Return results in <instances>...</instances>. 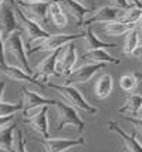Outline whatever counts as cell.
Returning a JSON list of instances; mask_svg holds the SVG:
<instances>
[{"instance_id":"obj_29","label":"cell","mask_w":142,"mask_h":152,"mask_svg":"<svg viewBox=\"0 0 142 152\" xmlns=\"http://www.w3.org/2000/svg\"><path fill=\"white\" fill-rule=\"evenodd\" d=\"M14 152H27L26 148V139L20 129L14 132Z\"/></svg>"},{"instance_id":"obj_16","label":"cell","mask_w":142,"mask_h":152,"mask_svg":"<svg viewBox=\"0 0 142 152\" xmlns=\"http://www.w3.org/2000/svg\"><path fill=\"white\" fill-rule=\"evenodd\" d=\"M82 58L87 60L91 64H119V58L114 57L112 54H109L107 50L100 48V50H91V51H84Z\"/></svg>"},{"instance_id":"obj_19","label":"cell","mask_w":142,"mask_h":152,"mask_svg":"<svg viewBox=\"0 0 142 152\" xmlns=\"http://www.w3.org/2000/svg\"><path fill=\"white\" fill-rule=\"evenodd\" d=\"M112 88H114V80L111 77V74H102L95 83V97L98 99L108 98L112 93Z\"/></svg>"},{"instance_id":"obj_38","label":"cell","mask_w":142,"mask_h":152,"mask_svg":"<svg viewBox=\"0 0 142 152\" xmlns=\"http://www.w3.org/2000/svg\"><path fill=\"white\" fill-rule=\"evenodd\" d=\"M134 57H136L139 61H142V46H139L136 48V51L134 53Z\"/></svg>"},{"instance_id":"obj_40","label":"cell","mask_w":142,"mask_h":152,"mask_svg":"<svg viewBox=\"0 0 142 152\" xmlns=\"http://www.w3.org/2000/svg\"><path fill=\"white\" fill-rule=\"evenodd\" d=\"M134 118H138V119H142V108L139 110V113L136 114V117H134Z\"/></svg>"},{"instance_id":"obj_8","label":"cell","mask_w":142,"mask_h":152,"mask_svg":"<svg viewBox=\"0 0 142 152\" xmlns=\"http://www.w3.org/2000/svg\"><path fill=\"white\" fill-rule=\"evenodd\" d=\"M77 64V50L73 43H70L64 47V50H60V56L57 58V64H55V73L60 77H67L73 73L74 66Z\"/></svg>"},{"instance_id":"obj_41","label":"cell","mask_w":142,"mask_h":152,"mask_svg":"<svg viewBox=\"0 0 142 152\" xmlns=\"http://www.w3.org/2000/svg\"><path fill=\"white\" fill-rule=\"evenodd\" d=\"M4 1H6V0H0V7H1V4H3Z\"/></svg>"},{"instance_id":"obj_36","label":"cell","mask_w":142,"mask_h":152,"mask_svg":"<svg viewBox=\"0 0 142 152\" xmlns=\"http://www.w3.org/2000/svg\"><path fill=\"white\" fill-rule=\"evenodd\" d=\"M127 3L129 4V7H142L141 0H127Z\"/></svg>"},{"instance_id":"obj_22","label":"cell","mask_w":142,"mask_h":152,"mask_svg":"<svg viewBox=\"0 0 142 152\" xmlns=\"http://www.w3.org/2000/svg\"><path fill=\"white\" fill-rule=\"evenodd\" d=\"M48 19H50V23H53L54 26L60 27V28L67 26V14L63 12L57 0L50 1L48 4Z\"/></svg>"},{"instance_id":"obj_7","label":"cell","mask_w":142,"mask_h":152,"mask_svg":"<svg viewBox=\"0 0 142 152\" xmlns=\"http://www.w3.org/2000/svg\"><path fill=\"white\" fill-rule=\"evenodd\" d=\"M104 67H105V64H91V63H87V64L73 70V73L66 77L64 86L75 87V86H80V84H85L100 70H102Z\"/></svg>"},{"instance_id":"obj_23","label":"cell","mask_w":142,"mask_h":152,"mask_svg":"<svg viewBox=\"0 0 142 152\" xmlns=\"http://www.w3.org/2000/svg\"><path fill=\"white\" fill-rule=\"evenodd\" d=\"M142 108V95L139 94H129L124 105L119 108V114H129L136 117V114L139 113V110Z\"/></svg>"},{"instance_id":"obj_25","label":"cell","mask_w":142,"mask_h":152,"mask_svg":"<svg viewBox=\"0 0 142 152\" xmlns=\"http://www.w3.org/2000/svg\"><path fill=\"white\" fill-rule=\"evenodd\" d=\"M141 46L139 44V37L136 33V28H132L128 34H125V41H124V54L125 56H134L136 48Z\"/></svg>"},{"instance_id":"obj_35","label":"cell","mask_w":142,"mask_h":152,"mask_svg":"<svg viewBox=\"0 0 142 152\" xmlns=\"http://www.w3.org/2000/svg\"><path fill=\"white\" fill-rule=\"evenodd\" d=\"M135 28H136V33H138V37H139V44L142 46V17H141V20L136 23Z\"/></svg>"},{"instance_id":"obj_34","label":"cell","mask_w":142,"mask_h":152,"mask_svg":"<svg viewBox=\"0 0 142 152\" xmlns=\"http://www.w3.org/2000/svg\"><path fill=\"white\" fill-rule=\"evenodd\" d=\"M0 66H6V57H4V41L0 36Z\"/></svg>"},{"instance_id":"obj_4","label":"cell","mask_w":142,"mask_h":152,"mask_svg":"<svg viewBox=\"0 0 142 152\" xmlns=\"http://www.w3.org/2000/svg\"><path fill=\"white\" fill-rule=\"evenodd\" d=\"M20 10L24 13V16L34 21L37 26H40L43 30L48 31L47 27L50 23L48 19V4L50 3H23L19 0H14Z\"/></svg>"},{"instance_id":"obj_33","label":"cell","mask_w":142,"mask_h":152,"mask_svg":"<svg viewBox=\"0 0 142 152\" xmlns=\"http://www.w3.org/2000/svg\"><path fill=\"white\" fill-rule=\"evenodd\" d=\"M75 1H78L81 6H84L87 10H90V12H92V10H95L94 9V4H95V0H75Z\"/></svg>"},{"instance_id":"obj_39","label":"cell","mask_w":142,"mask_h":152,"mask_svg":"<svg viewBox=\"0 0 142 152\" xmlns=\"http://www.w3.org/2000/svg\"><path fill=\"white\" fill-rule=\"evenodd\" d=\"M6 88V81L0 78V101H1V97H3V91Z\"/></svg>"},{"instance_id":"obj_5","label":"cell","mask_w":142,"mask_h":152,"mask_svg":"<svg viewBox=\"0 0 142 152\" xmlns=\"http://www.w3.org/2000/svg\"><path fill=\"white\" fill-rule=\"evenodd\" d=\"M10 4L13 7V12H14V17H16V21H17V27L21 28V33L26 36V43L31 41L34 39H39V37H46V36H50L48 31L43 30L40 26H37L34 21H31L30 19H27L24 13L20 10V7L17 6V3L12 0Z\"/></svg>"},{"instance_id":"obj_11","label":"cell","mask_w":142,"mask_h":152,"mask_svg":"<svg viewBox=\"0 0 142 152\" xmlns=\"http://www.w3.org/2000/svg\"><path fill=\"white\" fill-rule=\"evenodd\" d=\"M16 31H17V21L14 17L13 7L4 1L0 7V36L3 41H6Z\"/></svg>"},{"instance_id":"obj_37","label":"cell","mask_w":142,"mask_h":152,"mask_svg":"<svg viewBox=\"0 0 142 152\" xmlns=\"http://www.w3.org/2000/svg\"><path fill=\"white\" fill-rule=\"evenodd\" d=\"M19 1H23V3H50L53 0H19Z\"/></svg>"},{"instance_id":"obj_30","label":"cell","mask_w":142,"mask_h":152,"mask_svg":"<svg viewBox=\"0 0 142 152\" xmlns=\"http://www.w3.org/2000/svg\"><path fill=\"white\" fill-rule=\"evenodd\" d=\"M125 121H128L131 125L135 128V131L142 135V119L134 118V117H125Z\"/></svg>"},{"instance_id":"obj_21","label":"cell","mask_w":142,"mask_h":152,"mask_svg":"<svg viewBox=\"0 0 142 152\" xmlns=\"http://www.w3.org/2000/svg\"><path fill=\"white\" fill-rule=\"evenodd\" d=\"M14 132H16V121L6 128L0 129V151L14 152Z\"/></svg>"},{"instance_id":"obj_10","label":"cell","mask_w":142,"mask_h":152,"mask_svg":"<svg viewBox=\"0 0 142 152\" xmlns=\"http://www.w3.org/2000/svg\"><path fill=\"white\" fill-rule=\"evenodd\" d=\"M80 39H84V31L78 34H64V33L50 34L47 39H46V41L40 46L39 51L54 53V51L61 50L63 47H66L70 43H73L74 40H80Z\"/></svg>"},{"instance_id":"obj_24","label":"cell","mask_w":142,"mask_h":152,"mask_svg":"<svg viewBox=\"0 0 142 152\" xmlns=\"http://www.w3.org/2000/svg\"><path fill=\"white\" fill-rule=\"evenodd\" d=\"M135 26L136 24H125V23H121V21H112V23H107L102 27V31L107 36L118 37V36L128 34L132 28H135Z\"/></svg>"},{"instance_id":"obj_9","label":"cell","mask_w":142,"mask_h":152,"mask_svg":"<svg viewBox=\"0 0 142 152\" xmlns=\"http://www.w3.org/2000/svg\"><path fill=\"white\" fill-rule=\"evenodd\" d=\"M60 56V50L54 51V53H50L46 58L40 61L37 66L33 68V75L34 78L39 81L40 86H46L47 84V80L53 75H57L55 73V64H57V58Z\"/></svg>"},{"instance_id":"obj_13","label":"cell","mask_w":142,"mask_h":152,"mask_svg":"<svg viewBox=\"0 0 142 152\" xmlns=\"http://www.w3.org/2000/svg\"><path fill=\"white\" fill-rule=\"evenodd\" d=\"M21 104H23V111H28L37 107H46V105H54V99L44 98L43 95L37 94L36 91L28 90L27 87L21 88Z\"/></svg>"},{"instance_id":"obj_17","label":"cell","mask_w":142,"mask_h":152,"mask_svg":"<svg viewBox=\"0 0 142 152\" xmlns=\"http://www.w3.org/2000/svg\"><path fill=\"white\" fill-rule=\"evenodd\" d=\"M47 111H48V107L44 108V111H41L39 115L33 117L31 119H26L24 122L27 124L33 131L40 135L43 139H48V117H47Z\"/></svg>"},{"instance_id":"obj_15","label":"cell","mask_w":142,"mask_h":152,"mask_svg":"<svg viewBox=\"0 0 142 152\" xmlns=\"http://www.w3.org/2000/svg\"><path fill=\"white\" fill-rule=\"evenodd\" d=\"M57 1H58V4L61 6L64 13L70 16L71 19H74L78 26H82V21L87 17V14L90 13V10H87L85 7L81 6L75 0H57Z\"/></svg>"},{"instance_id":"obj_14","label":"cell","mask_w":142,"mask_h":152,"mask_svg":"<svg viewBox=\"0 0 142 152\" xmlns=\"http://www.w3.org/2000/svg\"><path fill=\"white\" fill-rule=\"evenodd\" d=\"M107 126H108L109 131L118 134V137H119L122 141V145H124L125 152H142V144H139V142L136 141L135 135L127 134L122 128H119V125H118L115 121H109L108 124H107Z\"/></svg>"},{"instance_id":"obj_12","label":"cell","mask_w":142,"mask_h":152,"mask_svg":"<svg viewBox=\"0 0 142 152\" xmlns=\"http://www.w3.org/2000/svg\"><path fill=\"white\" fill-rule=\"evenodd\" d=\"M43 144L46 148V152H66L71 148L75 146H81L85 144V138H73V139H67V138H48V139H43Z\"/></svg>"},{"instance_id":"obj_2","label":"cell","mask_w":142,"mask_h":152,"mask_svg":"<svg viewBox=\"0 0 142 152\" xmlns=\"http://www.w3.org/2000/svg\"><path fill=\"white\" fill-rule=\"evenodd\" d=\"M46 86L51 90H54L57 93L63 95V98L68 102V105H71L73 108L78 110V111H82V113L87 114H97V108L92 107L87 99L81 95V93L75 88V87H70V86H58V84H53V83H47Z\"/></svg>"},{"instance_id":"obj_27","label":"cell","mask_w":142,"mask_h":152,"mask_svg":"<svg viewBox=\"0 0 142 152\" xmlns=\"http://www.w3.org/2000/svg\"><path fill=\"white\" fill-rule=\"evenodd\" d=\"M138 81H139L138 74H124L119 78V86L125 93H132L138 87Z\"/></svg>"},{"instance_id":"obj_20","label":"cell","mask_w":142,"mask_h":152,"mask_svg":"<svg viewBox=\"0 0 142 152\" xmlns=\"http://www.w3.org/2000/svg\"><path fill=\"white\" fill-rule=\"evenodd\" d=\"M84 47H85V51H91V50H100V48H107V47H117V44H111V43H105L100 40L97 36L94 34L91 27H87L84 30Z\"/></svg>"},{"instance_id":"obj_32","label":"cell","mask_w":142,"mask_h":152,"mask_svg":"<svg viewBox=\"0 0 142 152\" xmlns=\"http://www.w3.org/2000/svg\"><path fill=\"white\" fill-rule=\"evenodd\" d=\"M14 121H16V117H14V115H12V117H0V129H1V128H6L7 125H10Z\"/></svg>"},{"instance_id":"obj_31","label":"cell","mask_w":142,"mask_h":152,"mask_svg":"<svg viewBox=\"0 0 142 152\" xmlns=\"http://www.w3.org/2000/svg\"><path fill=\"white\" fill-rule=\"evenodd\" d=\"M109 6L117 7V9H129V4L127 3V0H108Z\"/></svg>"},{"instance_id":"obj_6","label":"cell","mask_w":142,"mask_h":152,"mask_svg":"<svg viewBox=\"0 0 142 152\" xmlns=\"http://www.w3.org/2000/svg\"><path fill=\"white\" fill-rule=\"evenodd\" d=\"M122 10L124 9H117V7H112V6L100 7V9L92 10V12H90L87 14V17L82 21V26L91 27L95 23H104V24H107V23L118 21Z\"/></svg>"},{"instance_id":"obj_28","label":"cell","mask_w":142,"mask_h":152,"mask_svg":"<svg viewBox=\"0 0 142 152\" xmlns=\"http://www.w3.org/2000/svg\"><path fill=\"white\" fill-rule=\"evenodd\" d=\"M23 110L21 102H9V101H0V117H12L16 113Z\"/></svg>"},{"instance_id":"obj_3","label":"cell","mask_w":142,"mask_h":152,"mask_svg":"<svg viewBox=\"0 0 142 152\" xmlns=\"http://www.w3.org/2000/svg\"><path fill=\"white\" fill-rule=\"evenodd\" d=\"M55 108V131H61L66 125H73L78 131L82 132L84 131V121L82 118L78 115L77 110L73 108L68 104H63L61 101H55L54 104Z\"/></svg>"},{"instance_id":"obj_18","label":"cell","mask_w":142,"mask_h":152,"mask_svg":"<svg viewBox=\"0 0 142 152\" xmlns=\"http://www.w3.org/2000/svg\"><path fill=\"white\" fill-rule=\"evenodd\" d=\"M0 74H3V75H6L7 78L14 80V81H27V83H31V84L40 86L39 81L34 78V75L27 74L26 71H23L21 68H19V67L9 66V64H6V66H0Z\"/></svg>"},{"instance_id":"obj_1","label":"cell","mask_w":142,"mask_h":152,"mask_svg":"<svg viewBox=\"0 0 142 152\" xmlns=\"http://www.w3.org/2000/svg\"><path fill=\"white\" fill-rule=\"evenodd\" d=\"M4 57H9L10 64L21 68L23 71L33 75V70L30 68L27 61V53H26V44L23 41V33L16 31L4 41ZM7 64V63H6Z\"/></svg>"},{"instance_id":"obj_42","label":"cell","mask_w":142,"mask_h":152,"mask_svg":"<svg viewBox=\"0 0 142 152\" xmlns=\"http://www.w3.org/2000/svg\"><path fill=\"white\" fill-rule=\"evenodd\" d=\"M138 77H139V78H142V73H138Z\"/></svg>"},{"instance_id":"obj_26","label":"cell","mask_w":142,"mask_h":152,"mask_svg":"<svg viewBox=\"0 0 142 152\" xmlns=\"http://www.w3.org/2000/svg\"><path fill=\"white\" fill-rule=\"evenodd\" d=\"M142 17V7H129V9H124L122 10L119 20L121 23L125 24H136Z\"/></svg>"}]
</instances>
